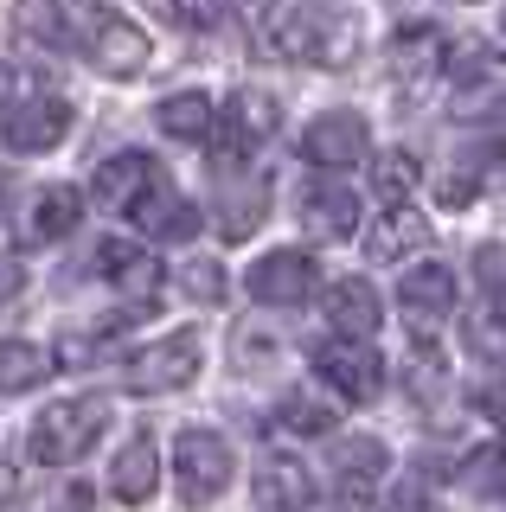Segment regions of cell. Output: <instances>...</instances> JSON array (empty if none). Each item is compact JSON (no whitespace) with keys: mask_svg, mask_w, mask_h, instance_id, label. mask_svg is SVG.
Wrapping results in <instances>:
<instances>
[{"mask_svg":"<svg viewBox=\"0 0 506 512\" xmlns=\"http://www.w3.org/2000/svg\"><path fill=\"white\" fill-rule=\"evenodd\" d=\"M180 288H186V295H193V301H199V308H218V301H225V295H231V282H225V269H218V263H205V256H193V263H186V269H180Z\"/></svg>","mask_w":506,"mask_h":512,"instance_id":"f546056e","label":"cell"},{"mask_svg":"<svg viewBox=\"0 0 506 512\" xmlns=\"http://www.w3.org/2000/svg\"><path fill=\"white\" fill-rule=\"evenodd\" d=\"M506 103V58L494 45H462L449 71V116L455 122H487Z\"/></svg>","mask_w":506,"mask_h":512,"instance_id":"3957f363","label":"cell"},{"mask_svg":"<svg viewBox=\"0 0 506 512\" xmlns=\"http://www.w3.org/2000/svg\"><path fill=\"white\" fill-rule=\"evenodd\" d=\"M263 212H270V199H263V186H244V192H225V199H218V231L225 237H250L263 224Z\"/></svg>","mask_w":506,"mask_h":512,"instance_id":"f1b7e54d","label":"cell"},{"mask_svg":"<svg viewBox=\"0 0 506 512\" xmlns=\"http://www.w3.org/2000/svg\"><path fill=\"white\" fill-rule=\"evenodd\" d=\"M77 45H84V58L103 77H135L148 64V32L135 20H122V13H84V39Z\"/></svg>","mask_w":506,"mask_h":512,"instance_id":"277c9868","label":"cell"},{"mask_svg":"<svg viewBox=\"0 0 506 512\" xmlns=\"http://www.w3.org/2000/svg\"><path fill=\"white\" fill-rule=\"evenodd\" d=\"M385 468H391V455H385L378 436H346L334 448V500H340V512H366L378 500Z\"/></svg>","mask_w":506,"mask_h":512,"instance_id":"ba28073f","label":"cell"},{"mask_svg":"<svg viewBox=\"0 0 506 512\" xmlns=\"http://www.w3.org/2000/svg\"><path fill=\"white\" fill-rule=\"evenodd\" d=\"M372 186L385 192L391 205H398L404 192L417 186V160H410V154H378V160H372Z\"/></svg>","mask_w":506,"mask_h":512,"instance_id":"4dcf8cb0","label":"cell"},{"mask_svg":"<svg viewBox=\"0 0 506 512\" xmlns=\"http://www.w3.org/2000/svg\"><path fill=\"white\" fill-rule=\"evenodd\" d=\"M302 160L314 167H353V160H366V116L359 109H327V116H314L302 128Z\"/></svg>","mask_w":506,"mask_h":512,"instance_id":"7c38bea8","label":"cell"},{"mask_svg":"<svg viewBox=\"0 0 506 512\" xmlns=\"http://www.w3.org/2000/svg\"><path fill=\"white\" fill-rule=\"evenodd\" d=\"M225 13H231V0H173V20H180V26H193V32L225 26Z\"/></svg>","mask_w":506,"mask_h":512,"instance_id":"836d02e7","label":"cell"},{"mask_svg":"<svg viewBox=\"0 0 506 512\" xmlns=\"http://www.w3.org/2000/svg\"><path fill=\"white\" fill-rule=\"evenodd\" d=\"M481 410H487V416H494V423L506 429V384H487V391H481Z\"/></svg>","mask_w":506,"mask_h":512,"instance_id":"f35d334b","label":"cell"},{"mask_svg":"<svg viewBox=\"0 0 506 512\" xmlns=\"http://www.w3.org/2000/svg\"><path fill=\"white\" fill-rule=\"evenodd\" d=\"M398 314H404L410 340H436L442 320L455 314V276H449L442 263H417V269L398 282Z\"/></svg>","mask_w":506,"mask_h":512,"instance_id":"8992f818","label":"cell"},{"mask_svg":"<svg viewBox=\"0 0 506 512\" xmlns=\"http://www.w3.org/2000/svg\"><path fill=\"white\" fill-rule=\"evenodd\" d=\"M154 186H167V173H161V160L154 154H109L103 167H97V180H90V199L109 205V212H135L141 199H148Z\"/></svg>","mask_w":506,"mask_h":512,"instance_id":"8fae6325","label":"cell"},{"mask_svg":"<svg viewBox=\"0 0 506 512\" xmlns=\"http://www.w3.org/2000/svg\"><path fill=\"white\" fill-rule=\"evenodd\" d=\"M109 487H116V500H129V506H141L154 487H161V448H154L148 429H135V436L122 442L116 468H109Z\"/></svg>","mask_w":506,"mask_h":512,"instance_id":"ac0fdd59","label":"cell"},{"mask_svg":"<svg viewBox=\"0 0 506 512\" xmlns=\"http://www.w3.org/2000/svg\"><path fill=\"white\" fill-rule=\"evenodd\" d=\"M244 295L263 301V308H302L314 295V263L302 250H270L244 269Z\"/></svg>","mask_w":506,"mask_h":512,"instance_id":"30bf717a","label":"cell"},{"mask_svg":"<svg viewBox=\"0 0 506 512\" xmlns=\"http://www.w3.org/2000/svg\"><path fill=\"white\" fill-rule=\"evenodd\" d=\"M135 224H141L148 237H161V244H186V237L199 231V212H193V205H186L173 186H154L148 199L135 205Z\"/></svg>","mask_w":506,"mask_h":512,"instance_id":"7402d4cb","label":"cell"},{"mask_svg":"<svg viewBox=\"0 0 506 512\" xmlns=\"http://www.w3.org/2000/svg\"><path fill=\"white\" fill-rule=\"evenodd\" d=\"M52 352L33 340H0V391H33V384L52 378Z\"/></svg>","mask_w":506,"mask_h":512,"instance_id":"cb8c5ba5","label":"cell"},{"mask_svg":"<svg viewBox=\"0 0 506 512\" xmlns=\"http://www.w3.org/2000/svg\"><path fill=\"white\" fill-rule=\"evenodd\" d=\"M0 128H7L13 154H45V148H58V141L71 135V103L52 96V90H26L20 103L0 116Z\"/></svg>","mask_w":506,"mask_h":512,"instance_id":"5b68a950","label":"cell"},{"mask_svg":"<svg viewBox=\"0 0 506 512\" xmlns=\"http://www.w3.org/2000/svg\"><path fill=\"white\" fill-rule=\"evenodd\" d=\"M154 122H161V135L173 141H212V96L205 90H173L161 109H154Z\"/></svg>","mask_w":506,"mask_h":512,"instance_id":"603a6c76","label":"cell"},{"mask_svg":"<svg viewBox=\"0 0 506 512\" xmlns=\"http://www.w3.org/2000/svg\"><path fill=\"white\" fill-rule=\"evenodd\" d=\"M84 224V192L77 186H39L33 205H26V237L33 244H58Z\"/></svg>","mask_w":506,"mask_h":512,"instance_id":"d6986e66","label":"cell"},{"mask_svg":"<svg viewBox=\"0 0 506 512\" xmlns=\"http://www.w3.org/2000/svg\"><path fill=\"white\" fill-rule=\"evenodd\" d=\"M404 378H410V391H442V359H436V346H430V340H417V346H410Z\"/></svg>","mask_w":506,"mask_h":512,"instance_id":"d6a6232c","label":"cell"},{"mask_svg":"<svg viewBox=\"0 0 506 512\" xmlns=\"http://www.w3.org/2000/svg\"><path fill=\"white\" fill-rule=\"evenodd\" d=\"M97 276H109L122 295H154V288H161V263H154L141 244L109 237V244H97Z\"/></svg>","mask_w":506,"mask_h":512,"instance_id":"44dd1931","label":"cell"},{"mask_svg":"<svg viewBox=\"0 0 506 512\" xmlns=\"http://www.w3.org/2000/svg\"><path fill=\"white\" fill-rule=\"evenodd\" d=\"M231 474H237V455L218 429H180V442H173V480H180L186 506H212L231 487Z\"/></svg>","mask_w":506,"mask_h":512,"instance_id":"7a4b0ae2","label":"cell"},{"mask_svg":"<svg viewBox=\"0 0 506 512\" xmlns=\"http://www.w3.org/2000/svg\"><path fill=\"white\" fill-rule=\"evenodd\" d=\"M474 276H481L487 301H506V244H481V250H474Z\"/></svg>","mask_w":506,"mask_h":512,"instance_id":"1f68e13d","label":"cell"},{"mask_svg":"<svg viewBox=\"0 0 506 512\" xmlns=\"http://www.w3.org/2000/svg\"><path fill=\"white\" fill-rule=\"evenodd\" d=\"M500 26H506V20H500Z\"/></svg>","mask_w":506,"mask_h":512,"instance_id":"60d3db41","label":"cell"},{"mask_svg":"<svg viewBox=\"0 0 506 512\" xmlns=\"http://www.w3.org/2000/svg\"><path fill=\"white\" fill-rule=\"evenodd\" d=\"M13 493H20V468H13V461H0V512L13 506Z\"/></svg>","mask_w":506,"mask_h":512,"instance_id":"ab89813d","label":"cell"},{"mask_svg":"<svg viewBox=\"0 0 506 512\" xmlns=\"http://www.w3.org/2000/svg\"><path fill=\"white\" fill-rule=\"evenodd\" d=\"M20 96H26V77L13 71V64H0V116H7V109L20 103Z\"/></svg>","mask_w":506,"mask_h":512,"instance_id":"d590c367","label":"cell"},{"mask_svg":"<svg viewBox=\"0 0 506 512\" xmlns=\"http://www.w3.org/2000/svg\"><path fill=\"white\" fill-rule=\"evenodd\" d=\"M45 512H90V487H58Z\"/></svg>","mask_w":506,"mask_h":512,"instance_id":"8d00e7d4","label":"cell"},{"mask_svg":"<svg viewBox=\"0 0 506 512\" xmlns=\"http://www.w3.org/2000/svg\"><path fill=\"white\" fill-rule=\"evenodd\" d=\"M423 244H430V218H423L417 212V205H385V218H378L372 224V256H378V263H404V256H417Z\"/></svg>","mask_w":506,"mask_h":512,"instance_id":"ffe728a7","label":"cell"},{"mask_svg":"<svg viewBox=\"0 0 506 512\" xmlns=\"http://www.w3.org/2000/svg\"><path fill=\"white\" fill-rule=\"evenodd\" d=\"M462 340L481 352V359L506 365V301H481V308L462 314Z\"/></svg>","mask_w":506,"mask_h":512,"instance_id":"4316f807","label":"cell"},{"mask_svg":"<svg viewBox=\"0 0 506 512\" xmlns=\"http://www.w3.org/2000/svg\"><path fill=\"white\" fill-rule=\"evenodd\" d=\"M455 487L474 493V500H500L506 493V448H474L462 468H455Z\"/></svg>","mask_w":506,"mask_h":512,"instance_id":"83f0119b","label":"cell"},{"mask_svg":"<svg viewBox=\"0 0 506 512\" xmlns=\"http://www.w3.org/2000/svg\"><path fill=\"white\" fill-rule=\"evenodd\" d=\"M302 224L314 244H346L359 231V192H346L340 180H321L302 192Z\"/></svg>","mask_w":506,"mask_h":512,"instance_id":"4fadbf2b","label":"cell"},{"mask_svg":"<svg viewBox=\"0 0 506 512\" xmlns=\"http://www.w3.org/2000/svg\"><path fill=\"white\" fill-rule=\"evenodd\" d=\"M442 58H449V32L442 26L410 20V26H398V39H391V71H398L404 84H430V77H442Z\"/></svg>","mask_w":506,"mask_h":512,"instance_id":"5bb4252c","label":"cell"},{"mask_svg":"<svg viewBox=\"0 0 506 512\" xmlns=\"http://www.w3.org/2000/svg\"><path fill=\"white\" fill-rule=\"evenodd\" d=\"M225 122H231V148H237V154H257L263 141H276L282 103H276L270 90H237L231 103H225Z\"/></svg>","mask_w":506,"mask_h":512,"instance_id":"e0dca14e","label":"cell"},{"mask_svg":"<svg viewBox=\"0 0 506 512\" xmlns=\"http://www.w3.org/2000/svg\"><path fill=\"white\" fill-rule=\"evenodd\" d=\"M314 372H321V384L340 404H366L385 384V359L366 340H340V346H314Z\"/></svg>","mask_w":506,"mask_h":512,"instance_id":"52a82bcc","label":"cell"},{"mask_svg":"<svg viewBox=\"0 0 506 512\" xmlns=\"http://www.w3.org/2000/svg\"><path fill=\"white\" fill-rule=\"evenodd\" d=\"M13 20H20V32H26V39H39V45H71L77 0H20Z\"/></svg>","mask_w":506,"mask_h":512,"instance_id":"d4e9b609","label":"cell"},{"mask_svg":"<svg viewBox=\"0 0 506 512\" xmlns=\"http://www.w3.org/2000/svg\"><path fill=\"white\" fill-rule=\"evenodd\" d=\"M385 512H430V500H423L417 487H398V493L385 500Z\"/></svg>","mask_w":506,"mask_h":512,"instance_id":"74e56055","label":"cell"},{"mask_svg":"<svg viewBox=\"0 0 506 512\" xmlns=\"http://www.w3.org/2000/svg\"><path fill=\"white\" fill-rule=\"evenodd\" d=\"M20 295H26V263L13 250H0V308H13Z\"/></svg>","mask_w":506,"mask_h":512,"instance_id":"e575fe53","label":"cell"},{"mask_svg":"<svg viewBox=\"0 0 506 512\" xmlns=\"http://www.w3.org/2000/svg\"><path fill=\"white\" fill-rule=\"evenodd\" d=\"M257 500L270 512H308L314 500V480L295 455H282V448H270V455L257 461Z\"/></svg>","mask_w":506,"mask_h":512,"instance_id":"2e32d148","label":"cell"},{"mask_svg":"<svg viewBox=\"0 0 506 512\" xmlns=\"http://www.w3.org/2000/svg\"><path fill=\"white\" fill-rule=\"evenodd\" d=\"M193 378H199V340H193V333H167V340L141 346L135 359H129V384H135V391H148V397L186 391Z\"/></svg>","mask_w":506,"mask_h":512,"instance_id":"9c48e42d","label":"cell"},{"mask_svg":"<svg viewBox=\"0 0 506 512\" xmlns=\"http://www.w3.org/2000/svg\"><path fill=\"white\" fill-rule=\"evenodd\" d=\"M103 429H109V397H58L33 423V461L71 468V461H84L90 448H97Z\"/></svg>","mask_w":506,"mask_h":512,"instance_id":"6da1fadb","label":"cell"},{"mask_svg":"<svg viewBox=\"0 0 506 512\" xmlns=\"http://www.w3.org/2000/svg\"><path fill=\"white\" fill-rule=\"evenodd\" d=\"M282 429H295V436H327V429L340 423V397H314V391H289L276 410Z\"/></svg>","mask_w":506,"mask_h":512,"instance_id":"484cf974","label":"cell"},{"mask_svg":"<svg viewBox=\"0 0 506 512\" xmlns=\"http://www.w3.org/2000/svg\"><path fill=\"white\" fill-rule=\"evenodd\" d=\"M327 320H334V333H346V340H372L378 320H385V301H378V288L366 276H340L327 288Z\"/></svg>","mask_w":506,"mask_h":512,"instance_id":"9a60e30c","label":"cell"}]
</instances>
